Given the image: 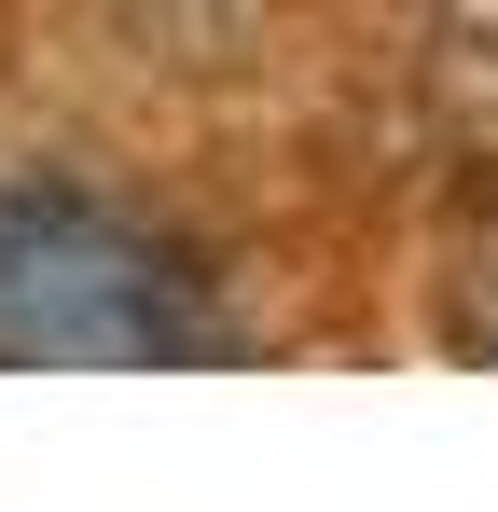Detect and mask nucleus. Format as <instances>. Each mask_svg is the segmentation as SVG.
<instances>
[{"label": "nucleus", "mask_w": 498, "mask_h": 512, "mask_svg": "<svg viewBox=\"0 0 498 512\" xmlns=\"http://www.w3.org/2000/svg\"><path fill=\"white\" fill-rule=\"evenodd\" d=\"M194 346H208V291L139 208L70 180L0 194V374H139Z\"/></svg>", "instance_id": "nucleus-1"}]
</instances>
